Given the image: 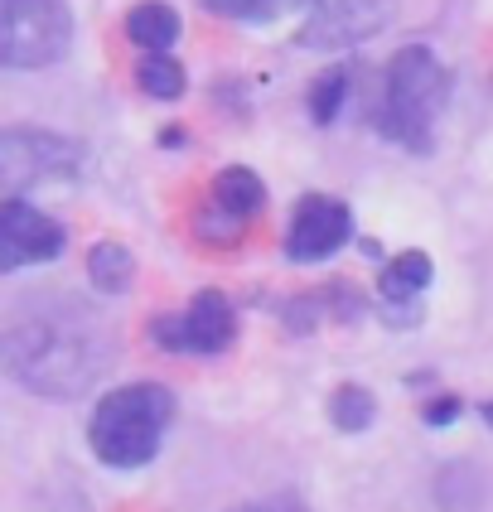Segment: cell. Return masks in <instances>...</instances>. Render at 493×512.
Wrapping results in <instances>:
<instances>
[{
	"mask_svg": "<svg viewBox=\"0 0 493 512\" xmlns=\"http://www.w3.org/2000/svg\"><path fill=\"white\" fill-rule=\"evenodd\" d=\"M112 363V334L78 305L58 300L10 319L0 329V368L39 397H83Z\"/></svg>",
	"mask_w": 493,
	"mask_h": 512,
	"instance_id": "6da1fadb",
	"label": "cell"
},
{
	"mask_svg": "<svg viewBox=\"0 0 493 512\" xmlns=\"http://www.w3.org/2000/svg\"><path fill=\"white\" fill-rule=\"evenodd\" d=\"M445 102H450L445 63L426 44H406L392 54L387 73H382V107H377L373 126L387 141L406 145L411 155H431L435 121L445 112Z\"/></svg>",
	"mask_w": 493,
	"mask_h": 512,
	"instance_id": "7a4b0ae2",
	"label": "cell"
},
{
	"mask_svg": "<svg viewBox=\"0 0 493 512\" xmlns=\"http://www.w3.org/2000/svg\"><path fill=\"white\" fill-rule=\"evenodd\" d=\"M174 421V397L160 382H131L116 387L97 401L92 421H87V440L92 455L112 469H141L155 459L165 430Z\"/></svg>",
	"mask_w": 493,
	"mask_h": 512,
	"instance_id": "3957f363",
	"label": "cell"
},
{
	"mask_svg": "<svg viewBox=\"0 0 493 512\" xmlns=\"http://www.w3.org/2000/svg\"><path fill=\"white\" fill-rule=\"evenodd\" d=\"M73 44V15L63 0H0V73L49 68Z\"/></svg>",
	"mask_w": 493,
	"mask_h": 512,
	"instance_id": "277c9868",
	"label": "cell"
},
{
	"mask_svg": "<svg viewBox=\"0 0 493 512\" xmlns=\"http://www.w3.org/2000/svg\"><path fill=\"white\" fill-rule=\"evenodd\" d=\"M83 165V145L44 126H0V194L44 179H68Z\"/></svg>",
	"mask_w": 493,
	"mask_h": 512,
	"instance_id": "5b68a950",
	"label": "cell"
},
{
	"mask_svg": "<svg viewBox=\"0 0 493 512\" xmlns=\"http://www.w3.org/2000/svg\"><path fill=\"white\" fill-rule=\"evenodd\" d=\"M155 343L165 353H223L237 334V314H232V300L223 290H199L179 314H160L150 324Z\"/></svg>",
	"mask_w": 493,
	"mask_h": 512,
	"instance_id": "8992f818",
	"label": "cell"
},
{
	"mask_svg": "<svg viewBox=\"0 0 493 512\" xmlns=\"http://www.w3.org/2000/svg\"><path fill=\"white\" fill-rule=\"evenodd\" d=\"M397 0H310V15L300 25V44L305 49H353L368 44L373 34L392 25Z\"/></svg>",
	"mask_w": 493,
	"mask_h": 512,
	"instance_id": "52a82bcc",
	"label": "cell"
},
{
	"mask_svg": "<svg viewBox=\"0 0 493 512\" xmlns=\"http://www.w3.org/2000/svg\"><path fill=\"white\" fill-rule=\"evenodd\" d=\"M63 247H68V232L49 213H39L25 199H0V276L54 261Z\"/></svg>",
	"mask_w": 493,
	"mask_h": 512,
	"instance_id": "ba28073f",
	"label": "cell"
},
{
	"mask_svg": "<svg viewBox=\"0 0 493 512\" xmlns=\"http://www.w3.org/2000/svg\"><path fill=\"white\" fill-rule=\"evenodd\" d=\"M353 237V213L344 199L329 194H305L290 208V228H286V256L310 266V261H329V256Z\"/></svg>",
	"mask_w": 493,
	"mask_h": 512,
	"instance_id": "9c48e42d",
	"label": "cell"
},
{
	"mask_svg": "<svg viewBox=\"0 0 493 512\" xmlns=\"http://www.w3.org/2000/svg\"><path fill=\"white\" fill-rule=\"evenodd\" d=\"M431 256L426 252H402L392 256L387 266H382V276H377V295H382V305L377 310L387 314L392 324H411V319H421V305H416V295L431 285Z\"/></svg>",
	"mask_w": 493,
	"mask_h": 512,
	"instance_id": "30bf717a",
	"label": "cell"
},
{
	"mask_svg": "<svg viewBox=\"0 0 493 512\" xmlns=\"http://www.w3.org/2000/svg\"><path fill=\"white\" fill-rule=\"evenodd\" d=\"M126 39L145 49V54H170L174 39H179V15H174V5L165 0H145L136 5L131 15H126Z\"/></svg>",
	"mask_w": 493,
	"mask_h": 512,
	"instance_id": "8fae6325",
	"label": "cell"
},
{
	"mask_svg": "<svg viewBox=\"0 0 493 512\" xmlns=\"http://www.w3.org/2000/svg\"><path fill=\"white\" fill-rule=\"evenodd\" d=\"M223 213H232V218H242V223H252L261 208H266V189H261V179L247 165H228V170L213 179V199Z\"/></svg>",
	"mask_w": 493,
	"mask_h": 512,
	"instance_id": "7c38bea8",
	"label": "cell"
},
{
	"mask_svg": "<svg viewBox=\"0 0 493 512\" xmlns=\"http://www.w3.org/2000/svg\"><path fill=\"white\" fill-rule=\"evenodd\" d=\"M87 281L97 285L102 295H121L136 281V261H131V252L121 242H97L87 252Z\"/></svg>",
	"mask_w": 493,
	"mask_h": 512,
	"instance_id": "4fadbf2b",
	"label": "cell"
},
{
	"mask_svg": "<svg viewBox=\"0 0 493 512\" xmlns=\"http://www.w3.org/2000/svg\"><path fill=\"white\" fill-rule=\"evenodd\" d=\"M329 421L348 435H358V430H368L377 421V401L368 387H358V382H344L334 397H329Z\"/></svg>",
	"mask_w": 493,
	"mask_h": 512,
	"instance_id": "5bb4252c",
	"label": "cell"
},
{
	"mask_svg": "<svg viewBox=\"0 0 493 512\" xmlns=\"http://www.w3.org/2000/svg\"><path fill=\"white\" fill-rule=\"evenodd\" d=\"M184 63H174L170 54H145L136 63V87H141L145 97H160V102H174L179 92H184Z\"/></svg>",
	"mask_w": 493,
	"mask_h": 512,
	"instance_id": "9a60e30c",
	"label": "cell"
},
{
	"mask_svg": "<svg viewBox=\"0 0 493 512\" xmlns=\"http://www.w3.org/2000/svg\"><path fill=\"white\" fill-rule=\"evenodd\" d=\"M208 15H223V20H247V25H266V20H281L286 10L305 5V0H199Z\"/></svg>",
	"mask_w": 493,
	"mask_h": 512,
	"instance_id": "2e32d148",
	"label": "cell"
},
{
	"mask_svg": "<svg viewBox=\"0 0 493 512\" xmlns=\"http://www.w3.org/2000/svg\"><path fill=\"white\" fill-rule=\"evenodd\" d=\"M194 237H199L203 247H237L247 237V223L223 213L218 203H203L199 213H194Z\"/></svg>",
	"mask_w": 493,
	"mask_h": 512,
	"instance_id": "e0dca14e",
	"label": "cell"
},
{
	"mask_svg": "<svg viewBox=\"0 0 493 512\" xmlns=\"http://www.w3.org/2000/svg\"><path fill=\"white\" fill-rule=\"evenodd\" d=\"M348 97V73L344 68H329V73H319L315 83H310V116H315V126H329L339 107H344Z\"/></svg>",
	"mask_w": 493,
	"mask_h": 512,
	"instance_id": "ac0fdd59",
	"label": "cell"
},
{
	"mask_svg": "<svg viewBox=\"0 0 493 512\" xmlns=\"http://www.w3.org/2000/svg\"><path fill=\"white\" fill-rule=\"evenodd\" d=\"M421 421H426V426H450V421H460V397H455V392H445V397L426 401Z\"/></svg>",
	"mask_w": 493,
	"mask_h": 512,
	"instance_id": "d6986e66",
	"label": "cell"
},
{
	"mask_svg": "<svg viewBox=\"0 0 493 512\" xmlns=\"http://www.w3.org/2000/svg\"><path fill=\"white\" fill-rule=\"evenodd\" d=\"M232 512H305L295 498H266V503H247V508H232Z\"/></svg>",
	"mask_w": 493,
	"mask_h": 512,
	"instance_id": "ffe728a7",
	"label": "cell"
},
{
	"mask_svg": "<svg viewBox=\"0 0 493 512\" xmlns=\"http://www.w3.org/2000/svg\"><path fill=\"white\" fill-rule=\"evenodd\" d=\"M479 416H484V426L493 430V401H484V406H479Z\"/></svg>",
	"mask_w": 493,
	"mask_h": 512,
	"instance_id": "44dd1931",
	"label": "cell"
}]
</instances>
